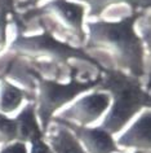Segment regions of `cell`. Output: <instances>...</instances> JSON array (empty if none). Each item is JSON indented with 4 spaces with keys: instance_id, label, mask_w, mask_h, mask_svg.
Segmentation results:
<instances>
[{
    "instance_id": "obj_17",
    "label": "cell",
    "mask_w": 151,
    "mask_h": 153,
    "mask_svg": "<svg viewBox=\"0 0 151 153\" xmlns=\"http://www.w3.org/2000/svg\"><path fill=\"white\" fill-rule=\"evenodd\" d=\"M48 0H17L16 3V10H23L22 13L27 12V10H31L36 7H39L41 4H44Z\"/></svg>"
},
{
    "instance_id": "obj_8",
    "label": "cell",
    "mask_w": 151,
    "mask_h": 153,
    "mask_svg": "<svg viewBox=\"0 0 151 153\" xmlns=\"http://www.w3.org/2000/svg\"><path fill=\"white\" fill-rule=\"evenodd\" d=\"M150 109L139 113L138 118L118 137L116 144L119 148H134L136 151H150L151 145V126Z\"/></svg>"
},
{
    "instance_id": "obj_11",
    "label": "cell",
    "mask_w": 151,
    "mask_h": 153,
    "mask_svg": "<svg viewBox=\"0 0 151 153\" xmlns=\"http://www.w3.org/2000/svg\"><path fill=\"white\" fill-rule=\"evenodd\" d=\"M86 7L88 20H98L111 5L127 4L132 12L147 10L150 8V0H78Z\"/></svg>"
},
{
    "instance_id": "obj_2",
    "label": "cell",
    "mask_w": 151,
    "mask_h": 153,
    "mask_svg": "<svg viewBox=\"0 0 151 153\" xmlns=\"http://www.w3.org/2000/svg\"><path fill=\"white\" fill-rule=\"evenodd\" d=\"M96 90L107 92L111 97L110 108L100 127L112 136L122 132L137 114L150 109V92L145 88L142 79L116 68L105 66Z\"/></svg>"
},
{
    "instance_id": "obj_1",
    "label": "cell",
    "mask_w": 151,
    "mask_h": 153,
    "mask_svg": "<svg viewBox=\"0 0 151 153\" xmlns=\"http://www.w3.org/2000/svg\"><path fill=\"white\" fill-rule=\"evenodd\" d=\"M143 16L145 10H138L118 21L105 18L86 21V38L83 48L86 52L89 49L110 52L116 69L136 78H145L147 74L146 55H149V49L136 29L138 20Z\"/></svg>"
},
{
    "instance_id": "obj_10",
    "label": "cell",
    "mask_w": 151,
    "mask_h": 153,
    "mask_svg": "<svg viewBox=\"0 0 151 153\" xmlns=\"http://www.w3.org/2000/svg\"><path fill=\"white\" fill-rule=\"evenodd\" d=\"M17 123V134L18 141L22 143H31V140L36 137L44 136V132L41 131L40 122L36 116V104L35 101L27 102L20 113L14 117Z\"/></svg>"
},
{
    "instance_id": "obj_6",
    "label": "cell",
    "mask_w": 151,
    "mask_h": 153,
    "mask_svg": "<svg viewBox=\"0 0 151 153\" xmlns=\"http://www.w3.org/2000/svg\"><path fill=\"white\" fill-rule=\"evenodd\" d=\"M110 104L111 97L107 92L93 90V92L75 99L70 106L54 117L76 126H89L106 114Z\"/></svg>"
},
{
    "instance_id": "obj_3",
    "label": "cell",
    "mask_w": 151,
    "mask_h": 153,
    "mask_svg": "<svg viewBox=\"0 0 151 153\" xmlns=\"http://www.w3.org/2000/svg\"><path fill=\"white\" fill-rule=\"evenodd\" d=\"M41 31L35 34H26L23 30H18L16 38L8 44L9 52L14 56L27 59L37 64H53L56 66H69L71 60L85 61L98 71H102L105 66L100 61L88 53L84 48L59 39L56 34L39 20Z\"/></svg>"
},
{
    "instance_id": "obj_12",
    "label": "cell",
    "mask_w": 151,
    "mask_h": 153,
    "mask_svg": "<svg viewBox=\"0 0 151 153\" xmlns=\"http://www.w3.org/2000/svg\"><path fill=\"white\" fill-rule=\"evenodd\" d=\"M26 99H30L27 91L16 86L7 78L0 79V113L7 116L14 113Z\"/></svg>"
},
{
    "instance_id": "obj_5",
    "label": "cell",
    "mask_w": 151,
    "mask_h": 153,
    "mask_svg": "<svg viewBox=\"0 0 151 153\" xmlns=\"http://www.w3.org/2000/svg\"><path fill=\"white\" fill-rule=\"evenodd\" d=\"M36 79L37 96H36V116L40 122L41 131L45 134L56 113L71 104L79 95L96 90L101 82V73L94 79L79 81L76 75L70 76L69 82L63 83L53 78H45L40 73H32Z\"/></svg>"
},
{
    "instance_id": "obj_14",
    "label": "cell",
    "mask_w": 151,
    "mask_h": 153,
    "mask_svg": "<svg viewBox=\"0 0 151 153\" xmlns=\"http://www.w3.org/2000/svg\"><path fill=\"white\" fill-rule=\"evenodd\" d=\"M10 22L12 16L5 10H0V53L8 45V29Z\"/></svg>"
},
{
    "instance_id": "obj_7",
    "label": "cell",
    "mask_w": 151,
    "mask_h": 153,
    "mask_svg": "<svg viewBox=\"0 0 151 153\" xmlns=\"http://www.w3.org/2000/svg\"><path fill=\"white\" fill-rule=\"evenodd\" d=\"M54 120L62 122L67 126L78 140L80 141L86 153H124V149L119 148L111 134L105 131L100 126L89 127V126H76L70 122H65L57 117Z\"/></svg>"
},
{
    "instance_id": "obj_9",
    "label": "cell",
    "mask_w": 151,
    "mask_h": 153,
    "mask_svg": "<svg viewBox=\"0 0 151 153\" xmlns=\"http://www.w3.org/2000/svg\"><path fill=\"white\" fill-rule=\"evenodd\" d=\"M44 139L53 153H86L73 131L54 118L45 131Z\"/></svg>"
},
{
    "instance_id": "obj_18",
    "label": "cell",
    "mask_w": 151,
    "mask_h": 153,
    "mask_svg": "<svg viewBox=\"0 0 151 153\" xmlns=\"http://www.w3.org/2000/svg\"><path fill=\"white\" fill-rule=\"evenodd\" d=\"M16 3L17 0H0V10H5L10 16H16L18 14L16 10Z\"/></svg>"
},
{
    "instance_id": "obj_19",
    "label": "cell",
    "mask_w": 151,
    "mask_h": 153,
    "mask_svg": "<svg viewBox=\"0 0 151 153\" xmlns=\"http://www.w3.org/2000/svg\"><path fill=\"white\" fill-rule=\"evenodd\" d=\"M134 153H145V152H141V151H136Z\"/></svg>"
},
{
    "instance_id": "obj_13",
    "label": "cell",
    "mask_w": 151,
    "mask_h": 153,
    "mask_svg": "<svg viewBox=\"0 0 151 153\" xmlns=\"http://www.w3.org/2000/svg\"><path fill=\"white\" fill-rule=\"evenodd\" d=\"M18 137L17 123L14 118H10L4 113H0V143L8 144L16 141Z\"/></svg>"
},
{
    "instance_id": "obj_15",
    "label": "cell",
    "mask_w": 151,
    "mask_h": 153,
    "mask_svg": "<svg viewBox=\"0 0 151 153\" xmlns=\"http://www.w3.org/2000/svg\"><path fill=\"white\" fill-rule=\"evenodd\" d=\"M30 144H31V151L29 153H53V151L49 147V144L45 141L44 136H40L31 140Z\"/></svg>"
},
{
    "instance_id": "obj_16",
    "label": "cell",
    "mask_w": 151,
    "mask_h": 153,
    "mask_svg": "<svg viewBox=\"0 0 151 153\" xmlns=\"http://www.w3.org/2000/svg\"><path fill=\"white\" fill-rule=\"evenodd\" d=\"M0 153H29V148L26 143L22 141H12V143L5 144L4 147L0 149Z\"/></svg>"
},
{
    "instance_id": "obj_4",
    "label": "cell",
    "mask_w": 151,
    "mask_h": 153,
    "mask_svg": "<svg viewBox=\"0 0 151 153\" xmlns=\"http://www.w3.org/2000/svg\"><path fill=\"white\" fill-rule=\"evenodd\" d=\"M85 17L86 7L83 3L73 0H48L31 10L20 13L22 22H27L32 18L43 21L48 29H51L59 39L66 38L69 43L81 47L85 43Z\"/></svg>"
}]
</instances>
